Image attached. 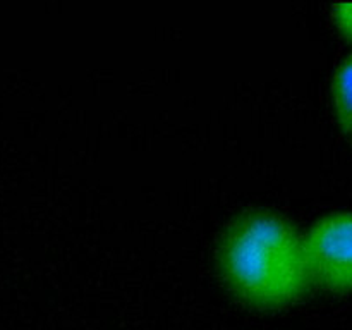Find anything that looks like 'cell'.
Wrapping results in <instances>:
<instances>
[{
    "mask_svg": "<svg viewBox=\"0 0 352 330\" xmlns=\"http://www.w3.org/2000/svg\"><path fill=\"white\" fill-rule=\"evenodd\" d=\"M332 96L337 122L352 146V54L337 69Z\"/></svg>",
    "mask_w": 352,
    "mask_h": 330,
    "instance_id": "obj_3",
    "label": "cell"
},
{
    "mask_svg": "<svg viewBox=\"0 0 352 330\" xmlns=\"http://www.w3.org/2000/svg\"><path fill=\"white\" fill-rule=\"evenodd\" d=\"M217 267L226 287L258 309L284 308L309 285L302 236L272 210H246L226 227Z\"/></svg>",
    "mask_w": 352,
    "mask_h": 330,
    "instance_id": "obj_1",
    "label": "cell"
},
{
    "mask_svg": "<svg viewBox=\"0 0 352 330\" xmlns=\"http://www.w3.org/2000/svg\"><path fill=\"white\" fill-rule=\"evenodd\" d=\"M309 284L325 291H352V213L320 219L302 237Z\"/></svg>",
    "mask_w": 352,
    "mask_h": 330,
    "instance_id": "obj_2",
    "label": "cell"
},
{
    "mask_svg": "<svg viewBox=\"0 0 352 330\" xmlns=\"http://www.w3.org/2000/svg\"><path fill=\"white\" fill-rule=\"evenodd\" d=\"M332 17L337 30L352 41V2H337L332 7Z\"/></svg>",
    "mask_w": 352,
    "mask_h": 330,
    "instance_id": "obj_4",
    "label": "cell"
}]
</instances>
